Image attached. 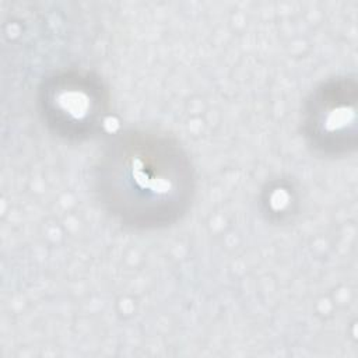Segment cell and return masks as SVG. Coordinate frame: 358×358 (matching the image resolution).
I'll return each instance as SVG.
<instances>
[{"instance_id": "3", "label": "cell", "mask_w": 358, "mask_h": 358, "mask_svg": "<svg viewBox=\"0 0 358 358\" xmlns=\"http://www.w3.org/2000/svg\"><path fill=\"white\" fill-rule=\"evenodd\" d=\"M303 136L315 151L341 155L355 145V83L336 78L322 83L303 109Z\"/></svg>"}, {"instance_id": "2", "label": "cell", "mask_w": 358, "mask_h": 358, "mask_svg": "<svg viewBox=\"0 0 358 358\" xmlns=\"http://www.w3.org/2000/svg\"><path fill=\"white\" fill-rule=\"evenodd\" d=\"M38 102L46 126L67 140L92 137L108 112V92L102 81L81 70L49 76L39 88Z\"/></svg>"}, {"instance_id": "1", "label": "cell", "mask_w": 358, "mask_h": 358, "mask_svg": "<svg viewBox=\"0 0 358 358\" xmlns=\"http://www.w3.org/2000/svg\"><path fill=\"white\" fill-rule=\"evenodd\" d=\"M95 192L105 210L136 229L165 228L193 199V166L176 140L152 130L113 136L95 165Z\"/></svg>"}]
</instances>
